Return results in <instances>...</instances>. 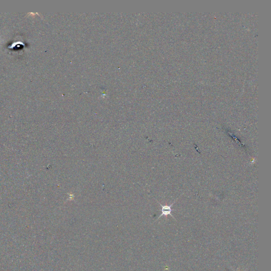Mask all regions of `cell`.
<instances>
[{
	"mask_svg": "<svg viewBox=\"0 0 271 271\" xmlns=\"http://www.w3.org/2000/svg\"><path fill=\"white\" fill-rule=\"evenodd\" d=\"M178 199H177L173 203H172V204H171V205H169V206H167V205L163 206L161 203H159L158 201H157L158 203H159L161 206L162 207V214L160 215V216L158 217V219L160 218L162 216H165V217H167L168 215L171 216L174 219H175L174 216H173L172 215V214H171V212L172 211V208H172V206L174 204V203H175L176 201H177V200H178Z\"/></svg>",
	"mask_w": 271,
	"mask_h": 271,
	"instance_id": "cell-1",
	"label": "cell"
},
{
	"mask_svg": "<svg viewBox=\"0 0 271 271\" xmlns=\"http://www.w3.org/2000/svg\"><path fill=\"white\" fill-rule=\"evenodd\" d=\"M247 270V269H246V270H245V271H246V270ZM233 271H234V270H233Z\"/></svg>",
	"mask_w": 271,
	"mask_h": 271,
	"instance_id": "cell-2",
	"label": "cell"
}]
</instances>
